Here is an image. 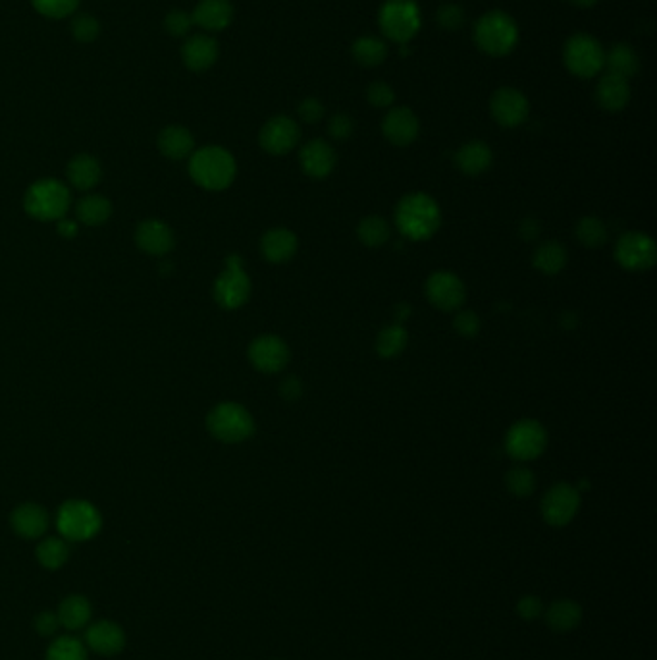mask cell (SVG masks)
Listing matches in <instances>:
<instances>
[{
    "label": "cell",
    "mask_w": 657,
    "mask_h": 660,
    "mask_svg": "<svg viewBox=\"0 0 657 660\" xmlns=\"http://www.w3.org/2000/svg\"><path fill=\"white\" fill-rule=\"evenodd\" d=\"M357 236L367 248H380L391 238V227L384 217L370 215L359 222Z\"/></svg>",
    "instance_id": "d590c367"
},
{
    "label": "cell",
    "mask_w": 657,
    "mask_h": 660,
    "mask_svg": "<svg viewBox=\"0 0 657 660\" xmlns=\"http://www.w3.org/2000/svg\"><path fill=\"white\" fill-rule=\"evenodd\" d=\"M494 163V153L484 141H469L455 153V165L465 176H480Z\"/></svg>",
    "instance_id": "484cf974"
},
{
    "label": "cell",
    "mask_w": 657,
    "mask_h": 660,
    "mask_svg": "<svg viewBox=\"0 0 657 660\" xmlns=\"http://www.w3.org/2000/svg\"><path fill=\"white\" fill-rule=\"evenodd\" d=\"M87 647L103 656H114L124 651L126 647V634L118 624L110 620L95 622L87 634H86Z\"/></svg>",
    "instance_id": "44dd1931"
},
{
    "label": "cell",
    "mask_w": 657,
    "mask_h": 660,
    "mask_svg": "<svg viewBox=\"0 0 657 660\" xmlns=\"http://www.w3.org/2000/svg\"><path fill=\"white\" fill-rule=\"evenodd\" d=\"M103 176V168L98 160L87 153H79L76 155L70 165H68V180L74 188L81 189V191H89L93 189L98 182H101Z\"/></svg>",
    "instance_id": "f1b7e54d"
},
{
    "label": "cell",
    "mask_w": 657,
    "mask_h": 660,
    "mask_svg": "<svg viewBox=\"0 0 657 660\" xmlns=\"http://www.w3.org/2000/svg\"><path fill=\"white\" fill-rule=\"evenodd\" d=\"M563 62L572 76L590 79L603 70L605 51L596 37L588 34H574L565 43Z\"/></svg>",
    "instance_id": "52a82bcc"
},
{
    "label": "cell",
    "mask_w": 657,
    "mask_h": 660,
    "mask_svg": "<svg viewBox=\"0 0 657 660\" xmlns=\"http://www.w3.org/2000/svg\"><path fill=\"white\" fill-rule=\"evenodd\" d=\"M581 508V491L569 482L555 485L541 498V518L551 527L569 525Z\"/></svg>",
    "instance_id": "7c38bea8"
},
{
    "label": "cell",
    "mask_w": 657,
    "mask_h": 660,
    "mask_svg": "<svg viewBox=\"0 0 657 660\" xmlns=\"http://www.w3.org/2000/svg\"><path fill=\"white\" fill-rule=\"evenodd\" d=\"M56 614L64 627H68V630H79V627H84L91 620L93 606L84 594H70V597H66L60 603Z\"/></svg>",
    "instance_id": "1f68e13d"
},
{
    "label": "cell",
    "mask_w": 657,
    "mask_h": 660,
    "mask_svg": "<svg viewBox=\"0 0 657 660\" xmlns=\"http://www.w3.org/2000/svg\"><path fill=\"white\" fill-rule=\"evenodd\" d=\"M299 137H301L299 124L289 117L278 115V117H272L265 126H262L258 141H260V147L265 149L268 155L280 157V155L289 153L295 145L299 143Z\"/></svg>",
    "instance_id": "2e32d148"
},
{
    "label": "cell",
    "mask_w": 657,
    "mask_h": 660,
    "mask_svg": "<svg viewBox=\"0 0 657 660\" xmlns=\"http://www.w3.org/2000/svg\"><path fill=\"white\" fill-rule=\"evenodd\" d=\"M291 358L289 346L276 334H262L249 346V361L260 373L274 375L288 367Z\"/></svg>",
    "instance_id": "5bb4252c"
},
{
    "label": "cell",
    "mask_w": 657,
    "mask_h": 660,
    "mask_svg": "<svg viewBox=\"0 0 657 660\" xmlns=\"http://www.w3.org/2000/svg\"><path fill=\"white\" fill-rule=\"evenodd\" d=\"M298 248H299L298 236L288 228H272L260 239L262 255H265V259L268 263L274 265L289 261L291 257L298 253Z\"/></svg>",
    "instance_id": "603a6c76"
},
{
    "label": "cell",
    "mask_w": 657,
    "mask_h": 660,
    "mask_svg": "<svg viewBox=\"0 0 657 660\" xmlns=\"http://www.w3.org/2000/svg\"><path fill=\"white\" fill-rule=\"evenodd\" d=\"M193 25L195 24L191 18V12L186 10H177V8L170 10L167 14V18H164V29L174 37H187Z\"/></svg>",
    "instance_id": "7bdbcfd3"
},
{
    "label": "cell",
    "mask_w": 657,
    "mask_h": 660,
    "mask_svg": "<svg viewBox=\"0 0 657 660\" xmlns=\"http://www.w3.org/2000/svg\"><path fill=\"white\" fill-rule=\"evenodd\" d=\"M24 207L37 220H60L70 207V189L53 178L39 180L27 189Z\"/></svg>",
    "instance_id": "5b68a950"
},
{
    "label": "cell",
    "mask_w": 657,
    "mask_h": 660,
    "mask_svg": "<svg viewBox=\"0 0 657 660\" xmlns=\"http://www.w3.org/2000/svg\"><path fill=\"white\" fill-rule=\"evenodd\" d=\"M596 101L607 112H619L631 101V84L629 79L619 77L607 72L601 76L596 87Z\"/></svg>",
    "instance_id": "cb8c5ba5"
},
{
    "label": "cell",
    "mask_w": 657,
    "mask_h": 660,
    "mask_svg": "<svg viewBox=\"0 0 657 660\" xmlns=\"http://www.w3.org/2000/svg\"><path fill=\"white\" fill-rule=\"evenodd\" d=\"M353 132H355V122L349 115H343V112H338V115H334L330 122H328V134H330V137L336 141L351 137Z\"/></svg>",
    "instance_id": "7dc6e473"
},
{
    "label": "cell",
    "mask_w": 657,
    "mask_h": 660,
    "mask_svg": "<svg viewBox=\"0 0 657 660\" xmlns=\"http://www.w3.org/2000/svg\"><path fill=\"white\" fill-rule=\"evenodd\" d=\"M409 344V332L405 325L391 323L384 327L376 336V353L384 360H393L401 356Z\"/></svg>",
    "instance_id": "d6a6232c"
},
{
    "label": "cell",
    "mask_w": 657,
    "mask_h": 660,
    "mask_svg": "<svg viewBox=\"0 0 657 660\" xmlns=\"http://www.w3.org/2000/svg\"><path fill=\"white\" fill-rule=\"evenodd\" d=\"M58 232H60V236L70 239V238H74L77 234V224L74 220H64V218H60L58 220Z\"/></svg>",
    "instance_id": "db71d44e"
},
{
    "label": "cell",
    "mask_w": 657,
    "mask_h": 660,
    "mask_svg": "<svg viewBox=\"0 0 657 660\" xmlns=\"http://www.w3.org/2000/svg\"><path fill=\"white\" fill-rule=\"evenodd\" d=\"M571 3L574 6H581V8H592L598 3V0H571Z\"/></svg>",
    "instance_id": "9f6ffc18"
},
{
    "label": "cell",
    "mask_w": 657,
    "mask_h": 660,
    "mask_svg": "<svg viewBox=\"0 0 657 660\" xmlns=\"http://www.w3.org/2000/svg\"><path fill=\"white\" fill-rule=\"evenodd\" d=\"M251 296V280L243 270V259L239 255H229L226 269L215 282V300L224 310H239Z\"/></svg>",
    "instance_id": "30bf717a"
},
{
    "label": "cell",
    "mask_w": 657,
    "mask_h": 660,
    "mask_svg": "<svg viewBox=\"0 0 657 660\" xmlns=\"http://www.w3.org/2000/svg\"><path fill=\"white\" fill-rule=\"evenodd\" d=\"M548 432L536 420H521L505 434V452L517 462H532L544 454Z\"/></svg>",
    "instance_id": "9c48e42d"
},
{
    "label": "cell",
    "mask_w": 657,
    "mask_h": 660,
    "mask_svg": "<svg viewBox=\"0 0 657 660\" xmlns=\"http://www.w3.org/2000/svg\"><path fill=\"white\" fill-rule=\"evenodd\" d=\"M615 259L629 272H644L657 261V246L652 236L632 230L617 239Z\"/></svg>",
    "instance_id": "8fae6325"
},
{
    "label": "cell",
    "mask_w": 657,
    "mask_h": 660,
    "mask_svg": "<svg viewBox=\"0 0 657 660\" xmlns=\"http://www.w3.org/2000/svg\"><path fill=\"white\" fill-rule=\"evenodd\" d=\"M546 624L557 634L572 632L582 620V608L571 599H557L544 610Z\"/></svg>",
    "instance_id": "83f0119b"
},
{
    "label": "cell",
    "mask_w": 657,
    "mask_h": 660,
    "mask_svg": "<svg viewBox=\"0 0 657 660\" xmlns=\"http://www.w3.org/2000/svg\"><path fill=\"white\" fill-rule=\"evenodd\" d=\"M12 527L24 539H39L48 529V513L45 508L25 503L12 512Z\"/></svg>",
    "instance_id": "d4e9b609"
},
{
    "label": "cell",
    "mask_w": 657,
    "mask_h": 660,
    "mask_svg": "<svg viewBox=\"0 0 657 660\" xmlns=\"http://www.w3.org/2000/svg\"><path fill=\"white\" fill-rule=\"evenodd\" d=\"M31 5L45 18L62 20L77 10L79 0H31Z\"/></svg>",
    "instance_id": "60d3db41"
},
{
    "label": "cell",
    "mask_w": 657,
    "mask_h": 660,
    "mask_svg": "<svg viewBox=\"0 0 657 660\" xmlns=\"http://www.w3.org/2000/svg\"><path fill=\"white\" fill-rule=\"evenodd\" d=\"M384 36L399 45H407L420 29V10L415 0H386L378 15Z\"/></svg>",
    "instance_id": "8992f818"
},
{
    "label": "cell",
    "mask_w": 657,
    "mask_h": 660,
    "mask_svg": "<svg viewBox=\"0 0 657 660\" xmlns=\"http://www.w3.org/2000/svg\"><path fill=\"white\" fill-rule=\"evenodd\" d=\"M544 603H541L540 597H536V594H527V597H522L519 603H517V614L519 618L527 620V622H532V620H538L544 616Z\"/></svg>",
    "instance_id": "c3c4849f"
},
{
    "label": "cell",
    "mask_w": 657,
    "mask_h": 660,
    "mask_svg": "<svg viewBox=\"0 0 657 660\" xmlns=\"http://www.w3.org/2000/svg\"><path fill=\"white\" fill-rule=\"evenodd\" d=\"M490 110L500 126L517 127L527 122L531 115V103L522 91L515 87H500L491 95Z\"/></svg>",
    "instance_id": "9a60e30c"
},
{
    "label": "cell",
    "mask_w": 657,
    "mask_h": 660,
    "mask_svg": "<svg viewBox=\"0 0 657 660\" xmlns=\"http://www.w3.org/2000/svg\"><path fill=\"white\" fill-rule=\"evenodd\" d=\"M424 292L436 310L446 313L459 311L467 300V288L463 280L448 270L432 272L424 284Z\"/></svg>",
    "instance_id": "4fadbf2b"
},
{
    "label": "cell",
    "mask_w": 657,
    "mask_h": 660,
    "mask_svg": "<svg viewBox=\"0 0 657 660\" xmlns=\"http://www.w3.org/2000/svg\"><path fill=\"white\" fill-rule=\"evenodd\" d=\"M193 24L207 34L224 31L234 20V5L229 0H199L191 12Z\"/></svg>",
    "instance_id": "ffe728a7"
},
{
    "label": "cell",
    "mask_w": 657,
    "mask_h": 660,
    "mask_svg": "<svg viewBox=\"0 0 657 660\" xmlns=\"http://www.w3.org/2000/svg\"><path fill=\"white\" fill-rule=\"evenodd\" d=\"M419 132H420V122L415 112L407 107L391 108L384 117L382 134L391 145H396V147H407V145L415 143Z\"/></svg>",
    "instance_id": "e0dca14e"
},
{
    "label": "cell",
    "mask_w": 657,
    "mask_h": 660,
    "mask_svg": "<svg viewBox=\"0 0 657 660\" xmlns=\"http://www.w3.org/2000/svg\"><path fill=\"white\" fill-rule=\"evenodd\" d=\"M280 396L288 401H295L303 396V382L298 377H286L280 384Z\"/></svg>",
    "instance_id": "f907efd6"
},
{
    "label": "cell",
    "mask_w": 657,
    "mask_h": 660,
    "mask_svg": "<svg viewBox=\"0 0 657 660\" xmlns=\"http://www.w3.org/2000/svg\"><path fill=\"white\" fill-rule=\"evenodd\" d=\"M367 99L374 108H388L396 101V91L386 82H374L367 89Z\"/></svg>",
    "instance_id": "f6af8a7d"
},
{
    "label": "cell",
    "mask_w": 657,
    "mask_h": 660,
    "mask_svg": "<svg viewBox=\"0 0 657 660\" xmlns=\"http://www.w3.org/2000/svg\"><path fill=\"white\" fill-rule=\"evenodd\" d=\"M336 160L338 155L334 147L324 139H313L305 143L299 153V165L303 172L315 180H322L326 176H330L336 168Z\"/></svg>",
    "instance_id": "ac0fdd59"
},
{
    "label": "cell",
    "mask_w": 657,
    "mask_h": 660,
    "mask_svg": "<svg viewBox=\"0 0 657 660\" xmlns=\"http://www.w3.org/2000/svg\"><path fill=\"white\" fill-rule=\"evenodd\" d=\"M139 249L149 255H167L174 248V232L167 222L149 218L141 222L136 230Z\"/></svg>",
    "instance_id": "7402d4cb"
},
{
    "label": "cell",
    "mask_w": 657,
    "mask_h": 660,
    "mask_svg": "<svg viewBox=\"0 0 657 660\" xmlns=\"http://www.w3.org/2000/svg\"><path fill=\"white\" fill-rule=\"evenodd\" d=\"M453 329L465 338H474L480 332V319L474 311H455Z\"/></svg>",
    "instance_id": "bcb514c9"
},
{
    "label": "cell",
    "mask_w": 657,
    "mask_h": 660,
    "mask_svg": "<svg viewBox=\"0 0 657 660\" xmlns=\"http://www.w3.org/2000/svg\"><path fill=\"white\" fill-rule=\"evenodd\" d=\"M574 234H577V239L581 244L590 249H600L601 246L607 244V238H610L605 222L598 217H582L577 222Z\"/></svg>",
    "instance_id": "74e56055"
},
{
    "label": "cell",
    "mask_w": 657,
    "mask_h": 660,
    "mask_svg": "<svg viewBox=\"0 0 657 660\" xmlns=\"http://www.w3.org/2000/svg\"><path fill=\"white\" fill-rule=\"evenodd\" d=\"M112 215V205L106 198L96 196V193H91V196H86L77 203V218L81 224L86 227H101L105 224Z\"/></svg>",
    "instance_id": "e575fe53"
},
{
    "label": "cell",
    "mask_w": 657,
    "mask_h": 660,
    "mask_svg": "<svg viewBox=\"0 0 657 660\" xmlns=\"http://www.w3.org/2000/svg\"><path fill=\"white\" fill-rule=\"evenodd\" d=\"M238 165L232 153L218 145H208L189 157V174L197 186L208 191H222L236 180Z\"/></svg>",
    "instance_id": "7a4b0ae2"
},
{
    "label": "cell",
    "mask_w": 657,
    "mask_h": 660,
    "mask_svg": "<svg viewBox=\"0 0 657 660\" xmlns=\"http://www.w3.org/2000/svg\"><path fill=\"white\" fill-rule=\"evenodd\" d=\"M58 625H60V620H58V614H55V613H41V614L37 616V620H35L37 632H39L43 637H48V635L56 634Z\"/></svg>",
    "instance_id": "816d5d0a"
},
{
    "label": "cell",
    "mask_w": 657,
    "mask_h": 660,
    "mask_svg": "<svg viewBox=\"0 0 657 660\" xmlns=\"http://www.w3.org/2000/svg\"><path fill=\"white\" fill-rule=\"evenodd\" d=\"M351 53L360 66L376 68V66H380V64H384V60L388 58V45L380 37L363 36L353 43Z\"/></svg>",
    "instance_id": "836d02e7"
},
{
    "label": "cell",
    "mask_w": 657,
    "mask_h": 660,
    "mask_svg": "<svg viewBox=\"0 0 657 660\" xmlns=\"http://www.w3.org/2000/svg\"><path fill=\"white\" fill-rule=\"evenodd\" d=\"M220 48L210 34H197L186 39L182 45V60L191 72H205L217 64Z\"/></svg>",
    "instance_id": "d6986e66"
},
{
    "label": "cell",
    "mask_w": 657,
    "mask_h": 660,
    "mask_svg": "<svg viewBox=\"0 0 657 660\" xmlns=\"http://www.w3.org/2000/svg\"><path fill=\"white\" fill-rule=\"evenodd\" d=\"M569 255L563 244L555 239H548L544 244H540L532 255V265L541 275H560V272L567 267Z\"/></svg>",
    "instance_id": "f546056e"
},
{
    "label": "cell",
    "mask_w": 657,
    "mask_h": 660,
    "mask_svg": "<svg viewBox=\"0 0 657 660\" xmlns=\"http://www.w3.org/2000/svg\"><path fill=\"white\" fill-rule=\"evenodd\" d=\"M396 227L410 241L429 239L441 227L440 205L429 193H407L396 207Z\"/></svg>",
    "instance_id": "6da1fadb"
},
{
    "label": "cell",
    "mask_w": 657,
    "mask_h": 660,
    "mask_svg": "<svg viewBox=\"0 0 657 660\" xmlns=\"http://www.w3.org/2000/svg\"><path fill=\"white\" fill-rule=\"evenodd\" d=\"M46 660H87V649L76 637H58L46 651Z\"/></svg>",
    "instance_id": "f35d334b"
},
{
    "label": "cell",
    "mask_w": 657,
    "mask_h": 660,
    "mask_svg": "<svg viewBox=\"0 0 657 660\" xmlns=\"http://www.w3.org/2000/svg\"><path fill=\"white\" fill-rule=\"evenodd\" d=\"M72 36L79 43H93L101 36V24L89 14H79L72 22Z\"/></svg>",
    "instance_id": "b9f144b4"
},
{
    "label": "cell",
    "mask_w": 657,
    "mask_h": 660,
    "mask_svg": "<svg viewBox=\"0 0 657 660\" xmlns=\"http://www.w3.org/2000/svg\"><path fill=\"white\" fill-rule=\"evenodd\" d=\"M519 232H521V236L524 239H536L540 236V224H538V220L529 218V220H524L521 224V230Z\"/></svg>",
    "instance_id": "f5cc1de1"
},
{
    "label": "cell",
    "mask_w": 657,
    "mask_h": 660,
    "mask_svg": "<svg viewBox=\"0 0 657 660\" xmlns=\"http://www.w3.org/2000/svg\"><path fill=\"white\" fill-rule=\"evenodd\" d=\"M207 427L212 437L220 442L238 444L253 437L255 420L249 410L238 401H222L210 410Z\"/></svg>",
    "instance_id": "277c9868"
},
{
    "label": "cell",
    "mask_w": 657,
    "mask_h": 660,
    "mask_svg": "<svg viewBox=\"0 0 657 660\" xmlns=\"http://www.w3.org/2000/svg\"><path fill=\"white\" fill-rule=\"evenodd\" d=\"M56 525L66 541H89L101 531L103 518L87 501H68L58 510Z\"/></svg>",
    "instance_id": "ba28073f"
},
{
    "label": "cell",
    "mask_w": 657,
    "mask_h": 660,
    "mask_svg": "<svg viewBox=\"0 0 657 660\" xmlns=\"http://www.w3.org/2000/svg\"><path fill=\"white\" fill-rule=\"evenodd\" d=\"M410 313H413V310H410V305H407V303L398 305V308H396V323L403 325L405 320L409 319V315H410Z\"/></svg>",
    "instance_id": "11a10c76"
},
{
    "label": "cell",
    "mask_w": 657,
    "mask_h": 660,
    "mask_svg": "<svg viewBox=\"0 0 657 660\" xmlns=\"http://www.w3.org/2000/svg\"><path fill=\"white\" fill-rule=\"evenodd\" d=\"M505 485L513 496L527 498L536 491V475L532 470L524 468V465H517V468L509 470V473L505 475Z\"/></svg>",
    "instance_id": "ab89813d"
},
{
    "label": "cell",
    "mask_w": 657,
    "mask_h": 660,
    "mask_svg": "<svg viewBox=\"0 0 657 660\" xmlns=\"http://www.w3.org/2000/svg\"><path fill=\"white\" fill-rule=\"evenodd\" d=\"M37 558L43 568L58 570L60 566L66 564V562H68L70 546H68V543H66V539H60V537L43 539L41 544L37 546Z\"/></svg>",
    "instance_id": "8d00e7d4"
},
{
    "label": "cell",
    "mask_w": 657,
    "mask_h": 660,
    "mask_svg": "<svg viewBox=\"0 0 657 660\" xmlns=\"http://www.w3.org/2000/svg\"><path fill=\"white\" fill-rule=\"evenodd\" d=\"M298 115L307 124H317L324 118V105H322V101L315 99V96H308V99L299 103Z\"/></svg>",
    "instance_id": "681fc988"
},
{
    "label": "cell",
    "mask_w": 657,
    "mask_h": 660,
    "mask_svg": "<svg viewBox=\"0 0 657 660\" xmlns=\"http://www.w3.org/2000/svg\"><path fill=\"white\" fill-rule=\"evenodd\" d=\"M474 41L480 51L490 56H507L509 53H513L519 43V25L507 12H486L476 22Z\"/></svg>",
    "instance_id": "3957f363"
},
{
    "label": "cell",
    "mask_w": 657,
    "mask_h": 660,
    "mask_svg": "<svg viewBox=\"0 0 657 660\" xmlns=\"http://www.w3.org/2000/svg\"><path fill=\"white\" fill-rule=\"evenodd\" d=\"M436 20L441 29L459 31L467 22V14L459 5H443L436 14Z\"/></svg>",
    "instance_id": "ee69618b"
},
{
    "label": "cell",
    "mask_w": 657,
    "mask_h": 660,
    "mask_svg": "<svg viewBox=\"0 0 657 660\" xmlns=\"http://www.w3.org/2000/svg\"><path fill=\"white\" fill-rule=\"evenodd\" d=\"M158 149L164 157L172 160L187 158L195 149L193 134L184 126H167L158 134Z\"/></svg>",
    "instance_id": "4316f807"
},
{
    "label": "cell",
    "mask_w": 657,
    "mask_h": 660,
    "mask_svg": "<svg viewBox=\"0 0 657 660\" xmlns=\"http://www.w3.org/2000/svg\"><path fill=\"white\" fill-rule=\"evenodd\" d=\"M603 68H607V72L613 74V76L631 79L640 70V56L631 45L617 43V45H613L610 48V51L605 53V66Z\"/></svg>",
    "instance_id": "4dcf8cb0"
}]
</instances>
